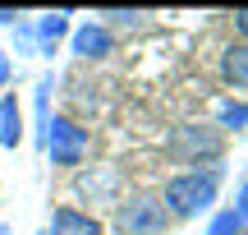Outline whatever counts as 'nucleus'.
<instances>
[{
	"instance_id": "f257e3e1",
	"label": "nucleus",
	"mask_w": 248,
	"mask_h": 235,
	"mask_svg": "<svg viewBox=\"0 0 248 235\" xmlns=\"http://www.w3.org/2000/svg\"><path fill=\"white\" fill-rule=\"evenodd\" d=\"M216 180H221L216 166L175 175V180L166 185V203H170L166 212H175V217H198V212H207V208L216 203Z\"/></svg>"
},
{
	"instance_id": "f03ea898",
	"label": "nucleus",
	"mask_w": 248,
	"mask_h": 235,
	"mask_svg": "<svg viewBox=\"0 0 248 235\" xmlns=\"http://www.w3.org/2000/svg\"><path fill=\"white\" fill-rule=\"evenodd\" d=\"M42 148L51 152L55 166H78L88 157V129H78L74 120H60L55 116L51 125L42 129Z\"/></svg>"
},
{
	"instance_id": "7ed1b4c3",
	"label": "nucleus",
	"mask_w": 248,
	"mask_h": 235,
	"mask_svg": "<svg viewBox=\"0 0 248 235\" xmlns=\"http://www.w3.org/2000/svg\"><path fill=\"white\" fill-rule=\"evenodd\" d=\"M166 221H170V212L161 208V199H147V194L120 203V212H115L120 235H161V231H166Z\"/></svg>"
},
{
	"instance_id": "20e7f679",
	"label": "nucleus",
	"mask_w": 248,
	"mask_h": 235,
	"mask_svg": "<svg viewBox=\"0 0 248 235\" xmlns=\"http://www.w3.org/2000/svg\"><path fill=\"white\" fill-rule=\"evenodd\" d=\"M170 157L175 162H198V157H221V134L207 125H184L170 134Z\"/></svg>"
},
{
	"instance_id": "39448f33",
	"label": "nucleus",
	"mask_w": 248,
	"mask_h": 235,
	"mask_svg": "<svg viewBox=\"0 0 248 235\" xmlns=\"http://www.w3.org/2000/svg\"><path fill=\"white\" fill-rule=\"evenodd\" d=\"M110 51H115V37H110V28H101V23H83L78 33H74V55H83V60H106Z\"/></svg>"
},
{
	"instance_id": "423d86ee",
	"label": "nucleus",
	"mask_w": 248,
	"mask_h": 235,
	"mask_svg": "<svg viewBox=\"0 0 248 235\" xmlns=\"http://www.w3.org/2000/svg\"><path fill=\"white\" fill-rule=\"evenodd\" d=\"M51 235H101V221L78 208H60L51 217Z\"/></svg>"
},
{
	"instance_id": "0eeeda50",
	"label": "nucleus",
	"mask_w": 248,
	"mask_h": 235,
	"mask_svg": "<svg viewBox=\"0 0 248 235\" xmlns=\"http://www.w3.org/2000/svg\"><path fill=\"white\" fill-rule=\"evenodd\" d=\"M18 138H23V111L14 92H5L0 97V148H18Z\"/></svg>"
},
{
	"instance_id": "6e6552de",
	"label": "nucleus",
	"mask_w": 248,
	"mask_h": 235,
	"mask_svg": "<svg viewBox=\"0 0 248 235\" xmlns=\"http://www.w3.org/2000/svg\"><path fill=\"white\" fill-rule=\"evenodd\" d=\"M221 69H225V79H230L234 88H248V42H239V46H230V51H225Z\"/></svg>"
},
{
	"instance_id": "1a4fd4ad",
	"label": "nucleus",
	"mask_w": 248,
	"mask_h": 235,
	"mask_svg": "<svg viewBox=\"0 0 248 235\" xmlns=\"http://www.w3.org/2000/svg\"><path fill=\"white\" fill-rule=\"evenodd\" d=\"M64 33H69V14H42V18H37V33H32V37H37L42 46H55Z\"/></svg>"
},
{
	"instance_id": "9d476101",
	"label": "nucleus",
	"mask_w": 248,
	"mask_h": 235,
	"mask_svg": "<svg viewBox=\"0 0 248 235\" xmlns=\"http://www.w3.org/2000/svg\"><path fill=\"white\" fill-rule=\"evenodd\" d=\"M221 125L225 129H244L248 125V101H221Z\"/></svg>"
},
{
	"instance_id": "9b49d317",
	"label": "nucleus",
	"mask_w": 248,
	"mask_h": 235,
	"mask_svg": "<svg viewBox=\"0 0 248 235\" xmlns=\"http://www.w3.org/2000/svg\"><path fill=\"white\" fill-rule=\"evenodd\" d=\"M207 235H244V217H239V212H221V217H212V231H207Z\"/></svg>"
},
{
	"instance_id": "f8f14e48",
	"label": "nucleus",
	"mask_w": 248,
	"mask_h": 235,
	"mask_svg": "<svg viewBox=\"0 0 248 235\" xmlns=\"http://www.w3.org/2000/svg\"><path fill=\"white\" fill-rule=\"evenodd\" d=\"M234 212H239V217L248 221V185H244V189H239V203H234Z\"/></svg>"
},
{
	"instance_id": "ddd939ff",
	"label": "nucleus",
	"mask_w": 248,
	"mask_h": 235,
	"mask_svg": "<svg viewBox=\"0 0 248 235\" xmlns=\"http://www.w3.org/2000/svg\"><path fill=\"white\" fill-rule=\"evenodd\" d=\"M9 74H14V65H9V55H0V88L9 83Z\"/></svg>"
},
{
	"instance_id": "4468645a",
	"label": "nucleus",
	"mask_w": 248,
	"mask_h": 235,
	"mask_svg": "<svg viewBox=\"0 0 248 235\" xmlns=\"http://www.w3.org/2000/svg\"><path fill=\"white\" fill-rule=\"evenodd\" d=\"M234 28H239V33L248 37V9H234Z\"/></svg>"
},
{
	"instance_id": "2eb2a0df",
	"label": "nucleus",
	"mask_w": 248,
	"mask_h": 235,
	"mask_svg": "<svg viewBox=\"0 0 248 235\" xmlns=\"http://www.w3.org/2000/svg\"><path fill=\"white\" fill-rule=\"evenodd\" d=\"M9 18H14V9H0V23H9Z\"/></svg>"
},
{
	"instance_id": "dca6fc26",
	"label": "nucleus",
	"mask_w": 248,
	"mask_h": 235,
	"mask_svg": "<svg viewBox=\"0 0 248 235\" xmlns=\"http://www.w3.org/2000/svg\"><path fill=\"white\" fill-rule=\"evenodd\" d=\"M0 235H9V226H0Z\"/></svg>"
}]
</instances>
